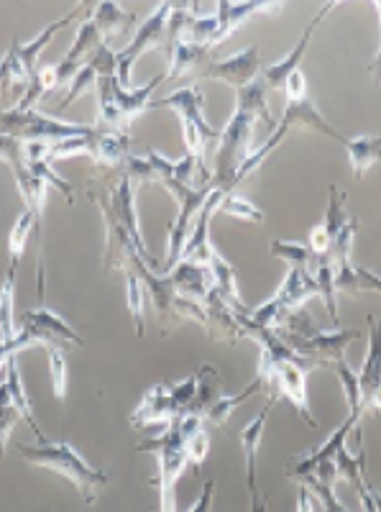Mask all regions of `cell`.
Returning a JSON list of instances; mask_svg holds the SVG:
<instances>
[{
    "label": "cell",
    "mask_w": 381,
    "mask_h": 512,
    "mask_svg": "<svg viewBox=\"0 0 381 512\" xmlns=\"http://www.w3.org/2000/svg\"><path fill=\"white\" fill-rule=\"evenodd\" d=\"M256 121H264L269 134L277 131L279 123L274 121L269 111V88L266 82L256 80L249 88L236 90V111L228 118L226 128L220 131L215 141V159H213V180L210 185L220 190L223 195H231L236 190V175L243 159L254 152V128Z\"/></svg>",
    "instance_id": "cell-1"
},
{
    "label": "cell",
    "mask_w": 381,
    "mask_h": 512,
    "mask_svg": "<svg viewBox=\"0 0 381 512\" xmlns=\"http://www.w3.org/2000/svg\"><path fill=\"white\" fill-rule=\"evenodd\" d=\"M277 336L282 338L289 351L307 361L310 367H333L346 359V351L353 341L361 338L358 328H333V331H318L312 326L307 310L287 315L282 326L277 328Z\"/></svg>",
    "instance_id": "cell-2"
},
{
    "label": "cell",
    "mask_w": 381,
    "mask_h": 512,
    "mask_svg": "<svg viewBox=\"0 0 381 512\" xmlns=\"http://www.w3.org/2000/svg\"><path fill=\"white\" fill-rule=\"evenodd\" d=\"M203 415L185 413L177 423L167 425V431L162 436L151 438V441L139 443V451H149L159 461V477L154 479L159 484V502H162V512H177L174 505V487H177L179 477L185 472L187 461V438L203 428Z\"/></svg>",
    "instance_id": "cell-3"
},
{
    "label": "cell",
    "mask_w": 381,
    "mask_h": 512,
    "mask_svg": "<svg viewBox=\"0 0 381 512\" xmlns=\"http://www.w3.org/2000/svg\"><path fill=\"white\" fill-rule=\"evenodd\" d=\"M18 454H21L24 461H29V464L44 466L49 472H57L62 474L64 479H70L87 505H95V502H98L100 492H103V487L110 479L108 472L87 464L75 448L64 441H47L41 443V446H26V443H21V446H18Z\"/></svg>",
    "instance_id": "cell-4"
},
{
    "label": "cell",
    "mask_w": 381,
    "mask_h": 512,
    "mask_svg": "<svg viewBox=\"0 0 381 512\" xmlns=\"http://www.w3.org/2000/svg\"><path fill=\"white\" fill-rule=\"evenodd\" d=\"M167 75L154 77L144 88L126 90L118 82V75H105L98 80V118L93 131H113V134H128L136 118L151 108V93H154Z\"/></svg>",
    "instance_id": "cell-5"
},
{
    "label": "cell",
    "mask_w": 381,
    "mask_h": 512,
    "mask_svg": "<svg viewBox=\"0 0 381 512\" xmlns=\"http://www.w3.org/2000/svg\"><path fill=\"white\" fill-rule=\"evenodd\" d=\"M151 108H172L177 113L179 121H182V136H185L187 154L195 159L203 175L213 177L205 154H208V146L218 141L220 131H215L208 123V118H205V98L200 85H187V88L174 90V93L164 95V98L151 100Z\"/></svg>",
    "instance_id": "cell-6"
},
{
    "label": "cell",
    "mask_w": 381,
    "mask_h": 512,
    "mask_svg": "<svg viewBox=\"0 0 381 512\" xmlns=\"http://www.w3.org/2000/svg\"><path fill=\"white\" fill-rule=\"evenodd\" d=\"M0 134L24 141V144L54 146L64 139L93 134V128L59 121V118L44 116L39 111H21V108L11 105V108H0Z\"/></svg>",
    "instance_id": "cell-7"
},
{
    "label": "cell",
    "mask_w": 381,
    "mask_h": 512,
    "mask_svg": "<svg viewBox=\"0 0 381 512\" xmlns=\"http://www.w3.org/2000/svg\"><path fill=\"white\" fill-rule=\"evenodd\" d=\"M197 390H200V372L187 377L185 382L172 384H156L146 392L136 413L131 415L133 428H146V425H172L177 423L182 415L190 410L192 400H195Z\"/></svg>",
    "instance_id": "cell-8"
},
{
    "label": "cell",
    "mask_w": 381,
    "mask_h": 512,
    "mask_svg": "<svg viewBox=\"0 0 381 512\" xmlns=\"http://www.w3.org/2000/svg\"><path fill=\"white\" fill-rule=\"evenodd\" d=\"M29 344H47V346H85V338L70 326L64 323L54 310L49 308H36L26 310L21 318H18L16 336L13 341H8V349L16 356L18 351L26 349Z\"/></svg>",
    "instance_id": "cell-9"
},
{
    "label": "cell",
    "mask_w": 381,
    "mask_h": 512,
    "mask_svg": "<svg viewBox=\"0 0 381 512\" xmlns=\"http://www.w3.org/2000/svg\"><path fill=\"white\" fill-rule=\"evenodd\" d=\"M169 192H172L174 198L179 203V213L172 223V231H169V244H167V256H164V274L172 272L174 267L182 259V251H185L187 241H190L192 231H195V223L203 213L205 200L210 198V190L213 185H203V187H190V185H179V182L167 180L162 182Z\"/></svg>",
    "instance_id": "cell-10"
},
{
    "label": "cell",
    "mask_w": 381,
    "mask_h": 512,
    "mask_svg": "<svg viewBox=\"0 0 381 512\" xmlns=\"http://www.w3.org/2000/svg\"><path fill=\"white\" fill-rule=\"evenodd\" d=\"M284 95H287V108H284L282 126L287 128L289 134L292 131H310V134H323L330 139L346 144L348 136H343L335 126H330L328 118L320 113V108L315 105V100L307 93V80L302 75V70L292 72L284 82Z\"/></svg>",
    "instance_id": "cell-11"
},
{
    "label": "cell",
    "mask_w": 381,
    "mask_h": 512,
    "mask_svg": "<svg viewBox=\"0 0 381 512\" xmlns=\"http://www.w3.org/2000/svg\"><path fill=\"white\" fill-rule=\"evenodd\" d=\"M172 11H174L172 3L156 6V11L149 13V18L139 26V31H136V36L131 39V44H128L123 52L116 54L118 82H121L126 90H133L131 70H133V64H136V59H139L141 54L149 52V49H164V36H167V24Z\"/></svg>",
    "instance_id": "cell-12"
},
{
    "label": "cell",
    "mask_w": 381,
    "mask_h": 512,
    "mask_svg": "<svg viewBox=\"0 0 381 512\" xmlns=\"http://www.w3.org/2000/svg\"><path fill=\"white\" fill-rule=\"evenodd\" d=\"M264 72V64H261V52L259 47H249L243 52L233 54V57L218 59V62H208L200 70V80H218L223 85L233 90L249 88L251 82H256Z\"/></svg>",
    "instance_id": "cell-13"
},
{
    "label": "cell",
    "mask_w": 381,
    "mask_h": 512,
    "mask_svg": "<svg viewBox=\"0 0 381 512\" xmlns=\"http://www.w3.org/2000/svg\"><path fill=\"white\" fill-rule=\"evenodd\" d=\"M136 192H139V185H133V182L123 175L116 185L105 187L103 195H98V203L105 205V208L116 216V221L126 228L128 236L133 239V244L139 246L141 254L149 259V249H146V241L144 236H141L139 228V213H136Z\"/></svg>",
    "instance_id": "cell-14"
},
{
    "label": "cell",
    "mask_w": 381,
    "mask_h": 512,
    "mask_svg": "<svg viewBox=\"0 0 381 512\" xmlns=\"http://www.w3.org/2000/svg\"><path fill=\"white\" fill-rule=\"evenodd\" d=\"M361 384V410L381 413V315H369V349L358 372Z\"/></svg>",
    "instance_id": "cell-15"
},
{
    "label": "cell",
    "mask_w": 381,
    "mask_h": 512,
    "mask_svg": "<svg viewBox=\"0 0 381 512\" xmlns=\"http://www.w3.org/2000/svg\"><path fill=\"white\" fill-rule=\"evenodd\" d=\"M277 402V397H269L264 408L243 425L241 431V446H243V459H246V489H249V507L261 505L266 497H259V487H256V454H259V446L264 441L266 423H269V413H272V405Z\"/></svg>",
    "instance_id": "cell-16"
},
{
    "label": "cell",
    "mask_w": 381,
    "mask_h": 512,
    "mask_svg": "<svg viewBox=\"0 0 381 512\" xmlns=\"http://www.w3.org/2000/svg\"><path fill=\"white\" fill-rule=\"evenodd\" d=\"M335 6H338V3H328V6L320 8L318 16L312 18L310 26H307V29L302 31V36H300V41H297V44H295V49H292V52H289L284 59L274 62L272 67H264V72H261V80L266 82V88H269V93H272V90H274V93H277V90H284V82H287V77L292 75V72L300 70V62H302V57H305V54H307V47H310L312 34L318 31L320 21H323V18L328 16V13L333 11Z\"/></svg>",
    "instance_id": "cell-17"
},
{
    "label": "cell",
    "mask_w": 381,
    "mask_h": 512,
    "mask_svg": "<svg viewBox=\"0 0 381 512\" xmlns=\"http://www.w3.org/2000/svg\"><path fill=\"white\" fill-rule=\"evenodd\" d=\"M282 11V3H218L215 6V34L210 39V49H215L218 44L228 39L243 21H249L251 16H259V13H279Z\"/></svg>",
    "instance_id": "cell-18"
},
{
    "label": "cell",
    "mask_w": 381,
    "mask_h": 512,
    "mask_svg": "<svg viewBox=\"0 0 381 512\" xmlns=\"http://www.w3.org/2000/svg\"><path fill=\"white\" fill-rule=\"evenodd\" d=\"M90 159L95 162V175L126 167V162L131 159V136L113 134V131H93Z\"/></svg>",
    "instance_id": "cell-19"
},
{
    "label": "cell",
    "mask_w": 381,
    "mask_h": 512,
    "mask_svg": "<svg viewBox=\"0 0 381 512\" xmlns=\"http://www.w3.org/2000/svg\"><path fill=\"white\" fill-rule=\"evenodd\" d=\"M205 310V328L213 338H223L228 344H238L243 338L241 326H238V318H236V310L218 295V290L213 287L208 297H205L203 303Z\"/></svg>",
    "instance_id": "cell-20"
},
{
    "label": "cell",
    "mask_w": 381,
    "mask_h": 512,
    "mask_svg": "<svg viewBox=\"0 0 381 512\" xmlns=\"http://www.w3.org/2000/svg\"><path fill=\"white\" fill-rule=\"evenodd\" d=\"M312 295H318V282H315V277H312L307 269L289 267L287 277H284L282 287L277 290L274 300H277L284 318H287V315L302 310V305H305Z\"/></svg>",
    "instance_id": "cell-21"
},
{
    "label": "cell",
    "mask_w": 381,
    "mask_h": 512,
    "mask_svg": "<svg viewBox=\"0 0 381 512\" xmlns=\"http://www.w3.org/2000/svg\"><path fill=\"white\" fill-rule=\"evenodd\" d=\"M169 277H172L174 287H177V292L182 297H187V300H192V303L203 305L205 297L213 292V274H210L208 267H197V264H185L179 262L177 267L169 272Z\"/></svg>",
    "instance_id": "cell-22"
},
{
    "label": "cell",
    "mask_w": 381,
    "mask_h": 512,
    "mask_svg": "<svg viewBox=\"0 0 381 512\" xmlns=\"http://www.w3.org/2000/svg\"><path fill=\"white\" fill-rule=\"evenodd\" d=\"M0 384H3V390H6L11 408L31 425V431H34V436L39 438V443H47V436L41 433L39 423H36V418H34V410H31L29 392H26L24 379H21V372H18V367H16V356H13V359L6 364V379H3Z\"/></svg>",
    "instance_id": "cell-23"
},
{
    "label": "cell",
    "mask_w": 381,
    "mask_h": 512,
    "mask_svg": "<svg viewBox=\"0 0 381 512\" xmlns=\"http://www.w3.org/2000/svg\"><path fill=\"white\" fill-rule=\"evenodd\" d=\"M87 8H90V6H85V3H82V6L75 8V11H70L64 18L54 21V24L49 26V29L41 31V34L36 36L34 41H29L26 47H24V44H18V57H21V64H24V67H26V72H29V75H31V80H34V75H36V62H39L41 52H44V49L49 47V41H52L54 36H57L59 31L64 29V26L70 24V21H75V18L80 16V13H85Z\"/></svg>",
    "instance_id": "cell-24"
},
{
    "label": "cell",
    "mask_w": 381,
    "mask_h": 512,
    "mask_svg": "<svg viewBox=\"0 0 381 512\" xmlns=\"http://www.w3.org/2000/svg\"><path fill=\"white\" fill-rule=\"evenodd\" d=\"M261 390H266V382L259 377V374H256L254 382H251L249 387H243V390L238 392V395H223V392H220L218 400H215L213 405H210V408L205 410L203 420H205V423H210V425H218V428H220V425H226L228 418H231V415H233V410L241 408L243 402L251 400V397H254V395H259Z\"/></svg>",
    "instance_id": "cell-25"
},
{
    "label": "cell",
    "mask_w": 381,
    "mask_h": 512,
    "mask_svg": "<svg viewBox=\"0 0 381 512\" xmlns=\"http://www.w3.org/2000/svg\"><path fill=\"white\" fill-rule=\"evenodd\" d=\"M31 233H36V239H39V244H41L39 221H36V216L31 213V210H24V213L18 216L16 226L11 228V236H8V259H11L8 277H13V280H16L18 267H21V256H24L26 246H29Z\"/></svg>",
    "instance_id": "cell-26"
},
{
    "label": "cell",
    "mask_w": 381,
    "mask_h": 512,
    "mask_svg": "<svg viewBox=\"0 0 381 512\" xmlns=\"http://www.w3.org/2000/svg\"><path fill=\"white\" fill-rule=\"evenodd\" d=\"M343 146H346L348 162H351L353 175H356L358 180H361L374 164L381 162V136H356V139H346Z\"/></svg>",
    "instance_id": "cell-27"
},
{
    "label": "cell",
    "mask_w": 381,
    "mask_h": 512,
    "mask_svg": "<svg viewBox=\"0 0 381 512\" xmlns=\"http://www.w3.org/2000/svg\"><path fill=\"white\" fill-rule=\"evenodd\" d=\"M210 49L197 47V44H190V41H177L169 52V72L167 77H187L192 72H197L208 59Z\"/></svg>",
    "instance_id": "cell-28"
},
{
    "label": "cell",
    "mask_w": 381,
    "mask_h": 512,
    "mask_svg": "<svg viewBox=\"0 0 381 512\" xmlns=\"http://www.w3.org/2000/svg\"><path fill=\"white\" fill-rule=\"evenodd\" d=\"M90 16H93L95 26H98L100 36L108 39L113 34H121V31H128L136 21V16L128 11H123L118 3H100V6L90 8Z\"/></svg>",
    "instance_id": "cell-29"
},
{
    "label": "cell",
    "mask_w": 381,
    "mask_h": 512,
    "mask_svg": "<svg viewBox=\"0 0 381 512\" xmlns=\"http://www.w3.org/2000/svg\"><path fill=\"white\" fill-rule=\"evenodd\" d=\"M18 182V192H21V198H24L26 210H31L39 221L41 228V218H44V205H47V195H49V185L44 180H39L36 175H31L29 169H26L24 175L16 177Z\"/></svg>",
    "instance_id": "cell-30"
},
{
    "label": "cell",
    "mask_w": 381,
    "mask_h": 512,
    "mask_svg": "<svg viewBox=\"0 0 381 512\" xmlns=\"http://www.w3.org/2000/svg\"><path fill=\"white\" fill-rule=\"evenodd\" d=\"M269 254H272L274 259H282L289 267H300L307 269V272H312V267H315V254L310 251V246L300 244V241L274 239L272 244H269Z\"/></svg>",
    "instance_id": "cell-31"
},
{
    "label": "cell",
    "mask_w": 381,
    "mask_h": 512,
    "mask_svg": "<svg viewBox=\"0 0 381 512\" xmlns=\"http://www.w3.org/2000/svg\"><path fill=\"white\" fill-rule=\"evenodd\" d=\"M287 136H289V131H287V128L282 126V123H279V126H277V131H274V134L269 136V139H266L264 144H261V146H256V149H254V152L249 154V157L243 159V164H241V167H238L236 185H241V182L246 180V177H251V175H254L256 169H259L261 164H264L266 159H269V154H272L274 149H277V146L282 144L284 139H287Z\"/></svg>",
    "instance_id": "cell-32"
},
{
    "label": "cell",
    "mask_w": 381,
    "mask_h": 512,
    "mask_svg": "<svg viewBox=\"0 0 381 512\" xmlns=\"http://www.w3.org/2000/svg\"><path fill=\"white\" fill-rule=\"evenodd\" d=\"M335 372V377H338V382H341L343 387V395H346V402H348V410H351V418L361 420V415H364V410H361V384H358V372L356 369L348 367V361H338V364H333L330 367Z\"/></svg>",
    "instance_id": "cell-33"
},
{
    "label": "cell",
    "mask_w": 381,
    "mask_h": 512,
    "mask_svg": "<svg viewBox=\"0 0 381 512\" xmlns=\"http://www.w3.org/2000/svg\"><path fill=\"white\" fill-rule=\"evenodd\" d=\"M126 287H128V310H131V318L136 323V336H144L146 331V287L141 282V277L133 269H126Z\"/></svg>",
    "instance_id": "cell-34"
},
{
    "label": "cell",
    "mask_w": 381,
    "mask_h": 512,
    "mask_svg": "<svg viewBox=\"0 0 381 512\" xmlns=\"http://www.w3.org/2000/svg\"><path fill=\"white\" fill-rule=\"evenodd\" d=\"M348 223V213H346V192L338 190L335 185H330L328 190V210H325L323 226L328 228L330 239H335L341 228Z\"/></svg>",
    "instance_id": "cell-35"
},
{
    "label": "cell",
    "mask_w": 381,
    "mask_h": 512,
    "mask_svg": "<svg viewBox=\"0 0 381 512\" xmlns=\"http://www.w3.org/2000/svg\"><path fill=\"white\" fill-rule=\"evenodd\" d=\"M0 159L11 164L13 177L24 175L26 169H29V144L0 134Z\"/></svg>",
    "instance_id": "cell-36"
},
{
    "label": "cell",
    "mask_w": 381,
    "mask_h": 512,
    "mask_svg": "<svg viewBox=\"0 0 381 512\" xmlns=\"http://www.w3.org/2000/svg\"><path fill=\"white\" fill-rule=\"evenodd\" d=\"M220 213H226V216H233V218H241V221H249V223H264L266 216L264 210L259 208V205H254L251 200L241 198V195H228L223 203H220Z\"/></svg>",
    "instance_id": "cell-37"
},
{
    "label": "cell",
    "mask_w": 381,
    "mask_h": 512,
    "mask_svg": "<svg viewBox=\"0 0 381 512\" xmlns=\"http://www.w3.org/2000/svg\"><path fill=\"white\" fill-rule=\"evenodd\" d=\"M13 285L16 280L6 277L0 287V341H13L16 336V323H13Z\"/></svg>",
    "instance_id": "cell-38"
},
{
    "label": "cell",
    "mask_w": 381,
    "mask_h": 512,
    "mask_svg": "<svg viewBox=\"0 0 381 512\" xmlns=\"http://www.w3.org/2000/svg\"><path fill=\"white\" fill-rule=\"evenodd\" d=\"M49 374H52V390L59 402L67 397V359L62 346H49Z\"/></svg>",
    "instance_id": "cell-39"
},
{
    "label": "cell",
    "mask_w": 381,
    "mask_h": 512,
    "mask_svg": "<svg viewBox=\"0 0 381 512\" xmlns=\"http://www.w3.org/2000/svg\"><path fill=\"white\" fill-rule=\"evenodd\" d=\"M90 141H93V134L87 136H75V139H64L59 144L49 146V159H67V157H82L87 154L90 157Z\"/></svg>",
    "instance_id": "cell-40"
},
{
    "label": "cell",
    "mask_w": 381,
    "mask_h": 512,
    "mask_svg": "<svg viewBox=\"0 0 381 512\" xmlns=\"http://www.w3.org/2000/svg\"><path fill=\"white\" fill-rule=\"evenodd\" d=\"M208 451H210L208 431L197 428V431L187 438V461H190L192 466H203V461L208 459Z\"/></svg>",
    "instance_id": "cell-41"
},
{
    "label": "cell",
    "mask_w": 381,
    "mask_h": 512,
    "mask_svg": "<svg viewBox=\"0 0 381 512\" xmlns=\"http://www.w3.org/2000/svg\"><path fill=\"white\" fill-rule=\"evenodd\" d=\"M18 418H21V415H18L8 402H0V459L6 454L8 438H11L13 425L18 423Z\"/></svg>",
    "instance_id": "cell-42"
},
{
    "label": "cell",
    "mask_w": 381,
    "mask_h": 512,
    "mask_svg": "<svg viewBox=\"0 0 381 512\" xmlns=\"http://www.w3.org/2000/svg\"><path fill=\"white\" fill-rule=\"evenodd\" d=\"M356 280H358V292H376V295H381L379 274L369 272V269L364 267H356Z\"/></svg>",
    "instance_id": "cell-43"
},
{
    "label": "cell",
    "mask_w": 381,
    "mask_h": 512,
    "mask_svg": "<svg viewBox=\"0 0 381 512\" xmlns=\"http://www.w3.org/2000/svg\"><path fill=\"white\" fill-rule=\"evenodd\" d=\"M213 497H215V482H208L203 487V495L195 502L190 512H213Z\"/></svg>",
    "instance_id": "cell-44"
},
{
    "label": "cell",
    "mask_w": 381,
    "mask_h": 512,
    "mask_svg": "<svg viewBox=\"0 0 381 512\" xmlns=\"http://www.w3.org/2000/svg\"><path fill=\"white\" fill-rule=\"evenodd\" d=\"M376 13H379V26H381V3H374ZM371 77H374L376 85H381V47L379 52L374 54V59H371Z\"/></svg>",
    "instance_id": "cell-45"
},
{
    "label": "cell",
    "mask_w": 381,
    "mask_h": 512,
    "mask_svg": "<svg viewBox=\"0 0 381 512\" xmlns=\"http://www.w3.org/2000/svg\"><path fill=\"white\" fill-rule=\"evenodd\" d=\"M371 500H374L376 512H381V492H376V489H371Z\"/></svg>",
    "instance_id": "cell-46"
},
{
    "label": "cell",
    "mask_w": 381,
    "mask_h": 512,
    "mask_svg": "<svg viewBox=\"0 0 381 512\" xmlns=\"http://www.w3.org/2000/svg\"><path fill=\"white\" fill-rule=\"evenodd\" d=\"M0 93L6 95V77H3V70H0Z\"/></svg>",
    "instance_id": "cell-47"
}]
</instances>
